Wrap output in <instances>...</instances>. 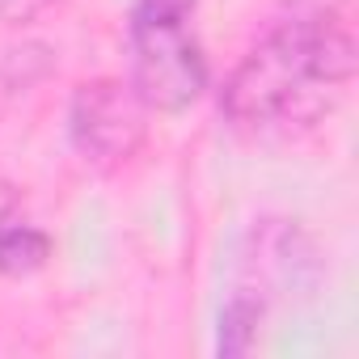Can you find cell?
Instances as JSON below:
<instances>
[{
	"instance_id": "8992f818",
	"label": "cell",
	"mask_w": 359,
	"mask_h": 359,
	"mask_svg": "<svg viewBox=\"0 0 359 359\" xmlns=\"http://www.w3.org/2000/svg\"><path fill=\"white\" fill-rule=\"evenodd\" d=\"M262 313H266V300L250 287H237L220 309V355H245L258 342Z\"/></svg>"
},
{
	"instance_id": "6da1fadb",
	"label": "cell",
	"mask_w": 359,
	"mask_h": 359,
	"mask_svg": "<svg viewBox=\"0 0 359 359\" xmlns=\"http://www.w3.org/2000/svg\"><path fill=\"white\" fill-rule=\"evenodd\" d=\"M355 76V34L330 5H296L233 68L220 110L241 131L313 127Z\"/></svg>"
},
{
	"instance_id": "3957f363",
	"label": "cell",
	"mask_w": 359,
	"mask_h": 359,
	"mask_svg": "<svg viewBox=\"0 0 359 359\" xmlns=\"http://www.w3.org/2000/svg\"><path fill=\"white\" fill-rule=\"evenodd\" d=\"M68 135L89 165L118 169L140 152L148 135V106L131 89V81L114 76L85 81L68 102Z\"/></svg>"
},
{
	"instance_id": "277c9868",
	"label": "cell",
	"mask_w": 359,
	"mask_h": 359,
	"mask_svg": "<svg viewBox=\"0 0 359 359\" xmlns=\"http://www.w3.org/2000/svg\"><path fill=\"white\" fill-rule=\"evenodd\" d=\"M250 292L266 296H309L321 283V258L309 233H300L292 220H262L250 233Z\"/></svg>"
},
{
	"instance_id": "7a4b0ae2",
	"label": "cell",
	"mask_w": 359,
	"mask_h": 359,
	"mask_svg": "<svg viewBox=\"0 0 359 359\" xmlns=\"http://www.w3.org/2000/svg\"><path fill=\"white\" fill-rule=\"evenodd\" d=\"M191 22L195 0H135L131 5V89L156 114H182L208 89V60Z\"/></svg>"
},
{
	"instance_id": "5b68a950",
	"label": "cell",
	"mask_w": 359,
	"mask_h": 359,
	"mask_svg": "<svg viewBox=\"0 0 359 359\" xmlns=\"http://www.w3.org/2000/svg\"><path fill=\"white\" fill-rule=\"evenodd\" d=\"M51 237L26 220H0V275H34L51 258Z\"/></svg>"
}]
</instances>
